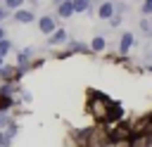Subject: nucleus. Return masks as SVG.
Returning <instances> with one entry per match:
<instances>
[{"instance_id": "nucleus-1", "label": "nucleus", "mask_w": 152, "mask_h": 147, "mask_svg": "<svg viewBox=\"0 0 152 147\" xmlns=\"http://www.w3.org/2000/svg\"><path fill=\"white\" fill-rule=\"evenodd\" d=\"M135 47H138V38H135V33H133V31H124V33L119 36L116 52H119L121 57H126V55H131Z\"/></svg>"}, {"instance_id": "nucleus-2", "label": "nucleus", "mask_w": 152, "mask_h": 147, "mask_svg": "<svg viewBox=\"0 0 152 147\" xmlns=\"http://www.w3.org/2000/svg\"><path fill=\"white\" fill-rule=\"evenodd\" d=\"M36 24H38V31H40V33H43L45 38H48L50 33H55V31L59 28V19L55 17V12H52V14H40Z\"/></svg>"}, {"instance_id": "nucleus-3", "label": "nucleus", "mask_w": 152, "mask_h": 147, "mask_svg": "<svg viewBox=\"0 0 152 147\" xmlns=\"http://www.w3.org/2000/svg\"><path fill=\"white\" fill-rule=\"evenodd\" d=\"M69 31L64 28V26H59L55 33H50L48 38H45V47H64L66 43H69Z\"/></svg>"}, {"instance_id": "nucleus-4", "label": "nucleus", "mask_w": 152, "mask_h": 147, "mask_svg": "<svg viewBox=\"0 0 152 147\" xmlns=\"http://www.w3.org/2000/svg\"><path fill=\"white\" fill-rule=\"evenodd\" d=\"M12 21L14 24H21V26H28V24L38 21V17H36V12L31 7H19V9L12 12Z\"/></svg>"}, {"instance_id": "nucleus-5", "label": "nucleus", "mask_w": 152, "mask_h": 147, "mask_svg": "<svg viewBox=\"0 0 152 147\" xmlns=\"http://www.w3.org/2000/svg\"><path fill=\"white\" fill-rule=\"evenodd\" d=\"M21 81V74L17 69V64H2L0 69V83H19Z\"/></svg>"}, {"instance_id": "nucleus-6", "label": "nucleus", "mask_w": 152, "mask_h": 147, "mask_svg": "<svg viewBox=\"0 0 152 147\" xmlns=\"http://www.w3.org/2000/svg\"><path fill=\"white\" fill-rule=\"evenodd\" d=\"M95 17L100 21H109L114 17V0H100L95 7Z\"/></svg>"}, {"instance_id": "nucleus-7", "label": "nucleus", "mask_w": 152, "mask_h": 147, "mask_svg": "<svg viewBox=\"0 0 152 147\" xmlns=\"http://www.w3.org/2000/svg\"><path fill=\"white\" fill-rule=\"evenodd\" d=\"M76 12H74V2L71 0H64V2H59V5H55V17L59 19V21H66V19H71Z\"/></svg>"}, {"instance_id": "nucleus-8", "label": "nucleus", "mask_w": 152, "mask_h": 147, "mask_svg": "<svg viewBox=\"0 0 152 147\" xmlns=\"http://www.w3.org/2000/svg\"><path fill=\"white\" fill-rule=\"evenodd\" d=\"M71 2H74V12L76 14H88V17L95 14V2L93 0H71Z\"/></svg>"}, {"instance_id": "nucleus-9", "label": "nucleus", "mask_w": 152, "mask_h": 147, "mask_svg": "<svg viewBox=\"0 0 152 147\" xmlns=\"http://www.w3.org/2000/svg\"><path fill=\"white\" fill-rule=\"evenodd\" d=\"M90 50H93V55H102V52L107 50V38H104L102 33L93 36V38H90Z\"/></svg>"}, {"instance_id": "nucleus-10", "label": "nucleus", "mask_w": 152, "mask_h": 147, "mask_svg": "<svg viewBox=\"0 0 152 147\" xmlns=\"http://www.w3.org/2000/svg\"><path fill=\"white\" fill-rule=\"evenodd\" d=\"M138 28H140V33H142L147 40H152V24H150V17H140V19H138Z\"/></svg>"}, {"instance_id": "nucleus-11", "label": "nucleus", "mask_w": 152, "mask_h": 147, "mask_svg": "<svg viewBox=\"0 0 152 147\" xmlns=\"http://www.w3.org/2000/svg\"><path fill=\"white\" fill-rule=\"evenodd\" d=\"M10 52H14V43L10 38H2L0 40V57L5 59V57H10Z\"/></svg>"}, {"instance_id": "nucleus-12", "label": "nucleus", "mask_w": 152, "mask_h": 147, "mask_svg": "<svg viewBox=\"0 0 152 147\" xmlns=\"http://www.w3.org/2000/svg\"><path fill=\"white\" fill-rule=\"evenodd\" d=\"M128 9H131V5H128L126 0H114V12H116V14L126 17V14H128Z\"/></svg>"}, {"instance_id": "nucleus-13", "label": "nucleus", "mask_w": 152, "mask_h": 147, "mask_svg": "<svg viewBox=\"0 0 152 147\" xmlns=\"http://www.w3.org/2000/svg\"><path fill=\"white\" fill-rule=\"evenodd\" d=\"M12 145H14V138L2 128V130H0V147H12Z\"/></svg>"}, {"instance_id": "nucleus-14", "label": "nucleus", "mask_w": 152, "mask_h": 147, "mask_svg": "<svg viewBox=\"0 0 152 147\" xmlns=\"http://www.w3.org/2000/svg\"><path fill=\"white\" fill-rule=\"evenodd\" d=\"M2 5L10 9V12H14V9H19V7H24L26 5V0H2Z\"/></svg>"}, {"instance_id": "nucleus-15", "label": "nucleus", "mask_w": 152, "mask_h": 147, "mask_svg": "<svg viewBox=\"0 0 152 147\" xmlns=\"http://www.w3.org/2000/svg\"><path fill=\"white\" fill-rule=\"evenodd\" d=\"M121 24H124V17H121V14H116V12H114V17H112V19L107 21V26H109L112 31H114V28H119Z\"/></svg>"}, {"instance_id": "nucleus-16", "label": "nucleus", "mask_w": 152, "mask_h": 147, "mask_svg": "<svg viewBox=\"0 0 152 147\" xmlns=\"http://www.w3.org/2000/svg\"><path fill=\"white\" fill-rule=\"evenodd\" d=\"M142 62L152 64V43H145V47H142Z\"/></svg>"}, {"instance_id": "nucleus-17", "label": "nucleus", "mask_w": 152, "mask_h": 147, "mask_svg": "<svg viewBox=\"0 0 152 147\" xmlns=\"http://www.w3.org/2000/svg\"><path fill=\"white\" fill-rule=\"evenodd\" d=\"M140 17H152V0H142V5H140Z\"/></svg>"}, {"instance_id": "nucleus-18", "label": "nucleus", "mask_w": 152, "mask_h": 147, "mask_svg": "<svg viewBox=\"0 0 152 147\" xmlns=\"http://www.w3.org/2000/svg\"><path fill=\"white\" fill-rule=\"evenodd\" d=\"M7 19H12V12H10V9L5 7V5H0V26H2V24H5Z\"/></svg>"}, {"instance_id": "nucleus-19", "label": "nucleus", "mask_w": 152, "mask_h": 147, "mask_svg": "<svg viewBox=\"0 0 152 147\" xmlns=\"http://www.w3.org/2000/svg\"><path fill=\"white\" fill-rule=\"evenodd\" d=\"M2 38H7V28H5V24L0 26V40H2Z\"/></svg>"}, {"instance_id": "nucleus-20", "label": "nucleus", "mask_w": 152, "mask_h": 147, "mask_svg": "<svg viewBox=\"0 0 152 147\" xmlns=\"http://www.w3.org/2000/svg\"><path fill=\"white\" fill-rule=\"evenodd\" d=\"M147 147H152V133L147 135Z\"/></svg>"}, {"instance_id": "nucleus-21", "label": "nucleus", "mask_w": 152, "mask_h": 147, "mask_svg": "<svg viewBox=\"0 0 152 147\" xmlns=\"http://www.w3.org/2000/svg\"><path fill=\"white\" fill-rule=\"evenodd\" d=\"M145 71H150V74H152V64H145Z\"/></svg>"}, {"instance_id": "nucleus-22", "label": "nucleus", "mask_w": 152, "mask_h": 147, "mask_svg": "<svg viewBox=\"0 0 152 147\" xmlns=\"http://www.w3.org/2000/svg\"><path fill=\"white\" fill-rule=\"evenodd\" d=\"M26 2H28V5H38L40 0H26Z\"/></svg>"}, {"instance_id": "nucleus-23", "label": "nucleus", "mask_w": 152, "mask_h": 147, "mask_svg": "<svg viewBox=\"0 0 152 147\" xmlns=\"http://www.w3.org/2000/svg\"><path fill=\"white\" fill-rule=\"evenodd\" d=\"M2 64H5V59H2V57H0V69H2Z\"/></svg>"}, {"instance_id": "nucleus-24", "label": "nucleus", "mask_w": 152, "mask_h": 147, "mask_svg": "<svg viewBox=\"0 0 152 147\" xmlns=\"http://www.w3.org/2000/svg\"><path fill=\"white\" fill-rule=\"evenodd\" d=\"M93 2H100V0H93Z\"/></svg>"}, {"instance_id": "nucleus-25", "label": "nucleus", "mask_w": 152, "mask_h": 147, "mask_svg": "<svg viewBox=\"0 0 152 147\" xmlns=\"http://www.w3.org/2000/svg\"><path fill=\"white\" fill-rule=\"evenodd\" d=\"M150 24H152V17H150Z\"/></svg>"}, {"instance_id": "nucleus-26", "label": "nucleus", "mask_w": 152, "mask_h": 147, "mask_svg": "<svg viewBox=\"0 0 152 147\" xmlns=\"http://www.w3.org/2000/svg\"><path fill=\"white\" fill-rule=\"evenodd\" d=\"M0 5H2V0H0Z\"/></svg>"}]
</instances>
